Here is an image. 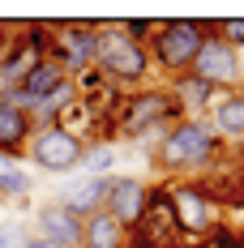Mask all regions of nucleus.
I'll return each mask as SVG.
<instances>
[{"instance_id":"1","label":"nucleus","mask_w":244,"mask_h":248,"mask_svg":"<svg viewBox=\"0 0 244 248\" xmlns=\"http://www.w3.org/2000/svg\"><path fill=\"white\" fill-rule=\"evenodd\" d=\"M219 154H223V137L214 133V124L206 116H184L180 124L159 133V141L150 146V163L167 180H184V175L206 171Z\"/></svg>"},{"instance_id":"2","label":"nucleus","mask_w":244,"mask_h":248,"mask_svg":"<svg viewBox=\"0 0 244 248\" xmlns=\"http://www.w3.org/2000/svg\"><path fill=\"white\" fill-rule=\"evenodd\" d=\"M206 34H214V22L210 17H171V22H159V34L150 39V69L171 81V77L189 73L197 60V51L206 43Z\"/></svg>"},{"instance_id":"3","label":"nucleus","mask_w":244,"mask_h":248,"mask_svg":"<svg viewBox=\"0 0 244 248\" xmlns=\"http://www.w3.org/2000/svg\"><path fill=\"white\" fill-rule=\"evenodd\" d=\"M98 39H95V69L112 86H120V90H142V86H150V77H154V69H150V51L137 47L133 39H124L120 30H116V22H95Z\"/></svg>"},{"instance_id":"4","label":"nucleus","mask_w":244,"mask_h":248,"mask_svg":"<svg viewBox=\"0 0 244 248\" xmlns=\"http://www.w3.org/2000/svg\"><path fill=\"white\" fill-rule=\"evenodd\" d=\"M184 120V107L167 94V86L163 81H150L142 90H129L120 103V111H116V137H129V141H137V137H146V133H163L171 124Z\"/></svg>"},{"instance_id":"5","label":"nucleus","mask_w":244,"mask_h":248,"mask_svg":"<svg viewBox=\"0 0 244 248\" xmlns=\"http://www.w3.org/2000/svg\"><path fill=\"white\" fill-rule=\"evenodd\" d=\"M167 188H171V205H176V227H180V231H189V235H206L219 218H227L223 205L214 201L210 180H201V175H184V180H167Z\"/></svg>"},{"instance_id":"6","label":"nucleus","mask_w":244,"mask_h":248,"mask_svg":"<svg viewBox=\"0 0 244 248\" xmlns=\"http://www.w3.org/2000/svg\"><path fill=\"white\" fill-rule=\"evenodd\" d=\"M81 154H86V141L65 133V128H56V124L51 128H34L30 150H26V158L48 175H73V167H81Z\"/></svg>"},{"instance_id":"7","label":"nucleus","mask_w":244,"mask_h":248,"mask_svg":"<svg viewBox=\"0 0 244 248\" xmlns=\"http://www.w3.org/2000/svg\"><path fill=\"white\" fill-rule=\"evenodd\" d=\"M56 26V43H51V64H60L65 77H77L81 69L95 64V22H51Z\"/></svg>"},{"instance_id":"8","label":"nucleus","mask_w":244,"mask_h":248,"mask_svg":"<svg viewBox=\"0 0 244 248\" xmlns=\"http://www.w3.org/2000/svg\"><path fill=\"white\" fill-rule=\"evenodd\" d=\"M189 73L201 77L206 86H214L219 94L240 90V51H231L219 34H206V43H201V51H197V60H193Z\"/></svg>"},{"instance_id":"9","label":"nucleus","mask_w":244,"mask_h":248,"mask_svg":"<svg viewBox=\"0 0 244 248\" xmlns=\"http://www.w3.org/2000/svg\"><path fill=\"white\" fill-rule=\"evenodd\" d=\"M146 201H150V184L142 175H112V184H107V214L116 218L120 227H133L142 223V214H146Z\"/></svg>"},{"instance_id":"10","label":"nucleus","mask_w":244,"mask_h":248,"mask_svg":"<svg viewBox=\"0 0 244 248\" xmlns=\"http://www.w3.org/2000/svg\"><path fill=\"white\" fill-rule=\"evenodd\" d=\"M137 235H146V240H154L159 248L171 244V235L180 231L176 227V205H171V188L167 180H159V184H150V201H146V214H142V223L133 227Z\"/></svg>"},{"instance_id":"11","label":"nucleus","mask_w":244,"mask_h":248,"mask_svg":"<svg viewBox=\"0 0 244 248\" xmlns=\"http://www.w3.org/2000/svg\"><path fill=\"white\" fill-rule=\"evenodd\" d=\"M81 223L86 218H77L65 201H43L34 210V235H43V240H51V244H60V248L81 244Z\"/></svg>"},{"instance_id":"12","label":"nucleus","mask_w":244,"mask_h":248,"mask_svg":"<svg viewBox=\"0 0 244 248\" xmlns=\"http://www.w3.org/2000/svg\"><path fill=\"white\" fill-rule=\"evenodd\" d=\"M30 137H34V120L26 116L22 107H13V103L0 94V163H17V158H26Z\"/></svg>"},{"instance_id":"13","label":"nucleus","mask_w":244,"mask_h":248,"mask_svg":"<svg viewBox=\"0 0 244 248\" xmlns=\"http://www.w3.org/2000/svg\"><path fill=\"white\" fill-rule=\"evenodd\" d=\"M107 184H112V175H77L56 201H65L77 218H90V214H98L107 205Z\"/></svg>"},{"instance_id":"14","label":"nucleus","mask_w":244,"mask_h":248,"mask_svg":"<svg viewBox=\"0 0 244 248\" xmlns=\"http://www.w3.org/2000/svg\"><path fill=\"white\" fill-rule=\"evenodd\" d=\"M206 120L214 124V133L223 137V146H227V141H244V86L219 94Z\"/></svg>"},{"instance_id":"15","label":"nucleus","mask_w":244,"mask_h":248,"mask_svg":"<svg viewBox=\"0 0 244 248\" xmlns=\"http://www.w3.org/2000/svg\"><path fill=\"white\" fill-rule=\"evenodd\" d=\"M167 86V94L180 107H184V116H210V107H214V99H219V90L214 86H206L201 77H193V73H180V77H171V81H163Z\"/></svg>"},{"instance_id":"16","label":"nucleus","mask_w":244,"mask_h":248,"mask_svg":"<svg viewBox=\"0 0 244 248\" xmlns=\"http://www.w3.org/2000/svg\"><path fill=\"white\" fill-rule=\"evenodd\" d=\"M124 244H129V227H120L107 210H98L81 223V244L77 248H124Z\"/></svg>"},{"instance_id":"17","label":"nucleus","mask_w":244,"mask_h":248,"mask_svg":"<svg viewBox=\"0 0 244 248\" xmlns=\"http://www.w3.org/2000/svg\"><path fill=\"white\" fill-rule=\"evenodd\" d=\"M30 188H34L30 171H22V167H4V163H0V201H26Z\"/></svg>"},{"instance_id":"18","label":"nucleus","mask_w":244,"mask_h":248,"mask_svg":"<svg viewBox=\"0 0 244 248\" xmlns=\"http://www.w3.org/2000/svg\"><path fill=\"white\" fill-rule=\"evenodd\" d=\"M81 167H86L81 175H112L107 167H116V150L107 146V141H90L86 154H81Z\"/></svg>"},{"instance_id":"19","label":"nucleus","mask_w":244,"mask_h":248,"mask_svg":"<svg viewBox=\"0 0 244 248\" xmlns=\"http://www.w3.org/2000/svg\"><path fill=\"white\" fill-rule=\"evenodd\" d=\"M124 39H133L137 47H150V39L159 34V22H150V17H129V22H116Z\"/></svg>"},{"instance_id":"20","label":"nucleus","mask_w":244,"mask_h":248,"mask_svg":"<svg viewBox=\"0 0 244 248\" xmlns=\"http://www.w3.org/2000/svg\"><path fill=\"white\" fill-rule=\"evenodd\" d=\"M214 34L231 51H244V17H223V22H214Z\"/></svg>"},{"instance_id":"21","label":"nucleus","mask_w":244,"mask_h":248,"mask_svg":"<svg viewBox=\"0 0 244 248\" xmlns=\"http://www.w3.org/2000/svg\"><path fill=\"white\" fill-rule=\"evenodd\" d=\"M13 43H17V30L9 22H0V64L9 60V51H13Z\"/></svg>"},{"instance_id":"22","label":"nucleus","mask_w":244,"mask_h":248,"mask_svg":"<svg viewBox=\"0 0 244 248\" xmlns=\"http://www.w3.org/2000/svg\"><path fill=\"white\" fill-rule=\"evenodd\" d=\"M17 248H60V244H51L43 235H17Z\"/></svg>"},{"instance_id":"23","label":"nucleus","mask_w":244,"mask_h":248,"mask_svg":"<svg viewBox=\"0 0 244 248\" xmlns=\"http://www.w3.org/2000/svg\"><path fill=\"white\" fill-rule=\"evenodd\" d=\"M231 180H236V193H240V210H244V158H240V167H231Z\"/></svg>"},{"instance_id":"24","label":"nucleus","mask_w":244,"mask_h":248,"mask_svg":"<svg viewBox=\"0 0 244 248\" xmlns=\"http://www.w3.org/2000/svg\"><path fill=\"white\" fill-rule=\"evenodd\" d=\"M124 248H159L154 240H146V235H137V231H129V244Z\"/></svg>"},{"instance_id":"25","label":"nucleus","mask_w":244,"mask_h":248,"mask_svg":"<svg viewBox=\"0 0 244 248\" xmlns=\"http://www.w3.org/2000/svg\"><path fill=\"white\" fill-rule=\"evenodd\" d=\"M0 248H17V231L13 227H0Z\"/></svg>"},{"instance_id":"26","label":"nucleus","mask_w":244,"mask_h":248,"mask_svg":"<svg viewBox=\"0 0 244 248\" xmlns=\"http://www.w3.org/2000/svg\"><path fill=\"white\" fill-rule=\"evenodd\" d=\"M240 86H244V51H240Z\"/></svg>"}]
</instances>
